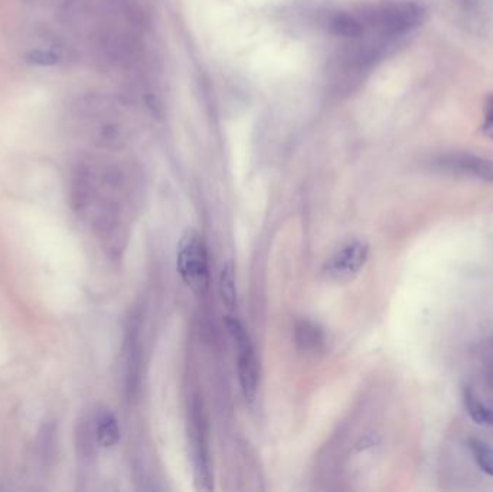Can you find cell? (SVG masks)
Masks as SVG:
<instances>
[{
	"instance_id": "7",
	"label": "cell",
	"mask_w": 493,
	"mask_h": 492,
	"mask_svg": "<svg viewBox=\"0 0 493 492\" xmlns=\"http://www.w3.org/2000/svg\"><path fill=\"white\" fill-rule=\"evenodd\" d=\"M94 432L97 444L101 448H113L120 439V429L117 419L109 411H102L94 419Z\"/></svg>"
},
{
	"instance_id": "16",
	"label": "cell",
	"mask_w": 493,
	"mask_h": 492,
	"mask_svg": "<svg viewBox=\"0 0 493 492\" xmlns=\"http://www.w3.org/2000/svg\"><path fill=\"white\" fill-rule=\"evenodd\" d=\"M486 373H487V381L493 385V341L487 344L486 347Z\"/></svg>"
},
{
	"instance_id": "9",
	"label": "cell",
	"mask_w": 493,
	"mask_h": 492,
	"mask_svg": "<svg viewBox=\"0 0 493 492\" xmlns=\"http://www.w3.org/2000/svg\"><path fill=\"white\" fill-rule=\"evenodd\" d=\"M464 399V406L469 411L471 418L478 423V425H485V426H492L493 427V407L485 404L473 390L471 388H464L463 393Z\"/></svg>"
},
{
	"instance_id": "14",
	"label": "cell",
	"mask_w": 493,
	"mask_h": 492,
	"mask_svg": "<svg viewBox=\"0 0 493 492\" xmlns=\"http://www.w3.org/2000/svg\"><path fill=\"white\" fill-rule=\"evenodd\" d=\"M482 133L493 140V94H490L485 102V120L482 124Z\"/></svg>"
},
{
	"instance_id": "12",
	"label": "cell",
	"mask_w": 493,
	"mask_h": 492,
	"mask_svg": "<svg viewBox=\"0 0 493 492\" xmlns=\"http://www.w3.org/2000/svg\"><path fill=\"white\" fill-rule=\"evenodd\" d=\"M332 28L336 34L355 38L362 34V25L351 15H337L332 20Z\"/></svg>"
},
{
	"instance_id": "8",
	"label": "cell",
	"mask_w": 493,
	"mask_h": 492,
	"mask_svg": "<svg viewBox=\"0 0 493 492\" xmlns=\"http://www.w3.org/2000/svg\"><path fill=\"white\" fill-rule=\"evenodd\" d=\"M295 341L302 351H318L325 343V335L316 324L303 319L296 324Z\"/></svg>"
},
{
	"instance_id": "3",
	"label": "cell",
	"mask_w": 493,
	"mask_h": 492,
	"mask_svg": "<svg viewBox=\"0 0 493 492\" xmlns=\"http://www.w3.org/2000/svg\"><path fill=\"white\" fill-rule=\"evenodd\" d=\"M370 255V244L365 240L352 239L337 248L323 267L329 280L348 281L365 266Z\"/></svg>"
},
{
	"instance_id": "4",
	"label": "cell",
	"mask_w": 493,
	"mask_h": 492,
	"mask_svg": "<svg viewBox=\"0 0 493 492\" xmlns=\"http://www.w3.org/2000/svg\"><path fill=\"white\" fill-rule=\"evenodd\" d=\"M192 444L195 455V475L201 489H211L212 472L210 446H208V429L202 407L198 401L192 407Z\"/></svg>"
},
{
	"instance_id": "5",
	"label": "cell",
	"mask_w": 493,
	"mask_h": 492,
	"mask_svg": "<svg viewBox=\"0 0 493 492\" xmlns=\"http://www.w3.org/2000/svg\"><path fill=\"white\" fill-rule=\"evenodd\" d=\"M424 9L415 2H405L386 6L375 13L378 27L388 35H401L423 22Z\"/></svg>"
},
{
	"instance_id": "11",
	"label": "cell",
	"mask_w": 493,
	"mask_h": 492,
	"mask_svg": "<svg viewBox=\"0 0 493 492\" xmlns=\"http://www.w3.org/2000/svg\"><path fill=\"white\" fill-rule=\"evenodd\" d=\"M469 446H471V451L473 452V456L476 459V463L479 465V468L485 474L493 477V448L487 446L479 439H471Z\"/></svg>"
},
{
	"instance_id": "10",
	"label": "cell",
	"mask_w": 493,
	"mask_h": 492,
	"mask_svg": "<svg viewBox=\"0 0 493 492\" xmlns=\"http://www.w3.org/2000/svg\"><path fill=\"white\" fill-rule=\"evenodd\" d=\"M220 295L224 305L228 309L237 307V286H236V267L231 262H228L220 276Z\"/></svg>"
},
{
	"instance_id": "15",
	"label": "cell",
	"mask_w": 493,
	"mask_h": 492,
	"mask_svg": "<svg viewBox=\"0 0 493 492\" xmlns=\"http://www.w3.org/2000/svg\"><path fill=\"white\" fill-rule=\"evenodd\" d=\"M29 61L38 65H52L58 61V55L55 53H52V51H43V49H38L31 53L29 55Z\"/></svg>"
},
{
	"instance_id": "6",
	"label": "cell",
	"mask_w": 493,
	"mask_h": 492,
	"mask_svg": "<svg viewBox=\"0 0 493 492\" xmlns=\"http://www.w3.org/2000/svg\"><path fill=\"white\" fill-rule=\"evenodd\" d=\"M438 166L450 172L463 173L467 176H473L493 182V161L475 157V154H449V157H445L438 161Z\"/></svg>"
},
{
	"instance_id": "1",
	"label": "cell",
	"mask_w": 493,
	"mask_h": 492,
	"mask_svg": "<svg viewBox=\"0 0 493 492\" xmlns=\"http://www.w3.org/2000/svg\"><path fill=\"white\" fill-rule=\"evenodd\" d=\"M177 272L187 286L203 296L210 289V258L203 240L195 231H187L177 250Z\"/></svg>"
},
{
	"instance_id": "13",
	"label": "cell",
	"mask_w": 493,
	"mask_h": 492,
	"mask_svg": "<svg viewBox=\"0 0 493 492\" xmlns=\"http://www.w3.org/2000/svg\"><path fill=\"white\" fill-rule=\"evenodd\" d=\"M39 452L42 459L48 460L54 455L55 451V427L52 423H45L39 432Z\"/></svg>"
},
{
	"instance_id": "2",
	"label": "cell",
	"mask_w": 493,
	"mask_h": 492,
	"mask_svg": "<svg viewBox=\"0 0 493 492\" xmlns=\"http://www.w3.org/2000/svg\"><path fill=\"white\" fill-rule=\"evenodd\" d=\"M227 329L238 350V380L243 396L247 401L252 403L258 392V362L255 358L254 347L244 325L236 318H225Z\"/></svg>"
}]
</instances>
